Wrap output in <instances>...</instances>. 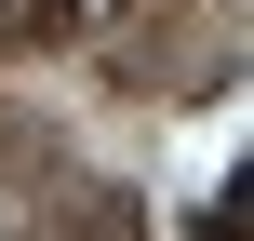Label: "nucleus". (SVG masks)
Instances as JSON below:
<instances>
[{
    "label": "nucleus",
    "instance_id": "1",
    "mask_svg": "<svg viewBox=\"0 0 254 241\" xmlns=\"http://www.w3.org/2000/svg\"><path fill=\"white\" fill-rule=\"evenodd\" d=\"M67 27H80V0H0V54H40Z\"/></svg>",
    "mask_w": 254,
    "mask_h": 241
}]
</instances>
